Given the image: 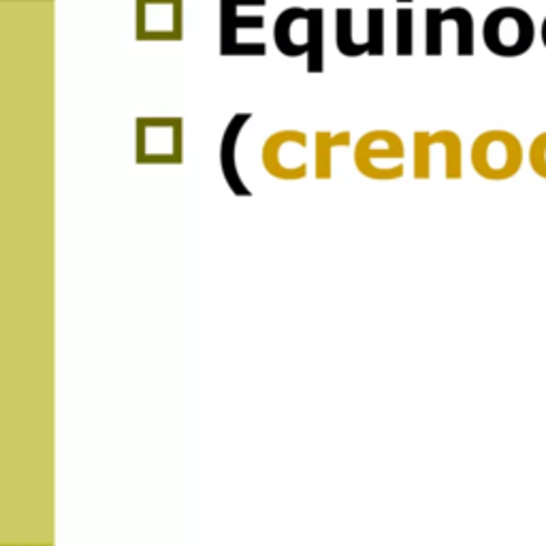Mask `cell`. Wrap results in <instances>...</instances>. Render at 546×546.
I'll use <instances>...</instances> for the list:
<instances>
[{"label": "cell", "instance_id": "1", "mask_svg": "<svg viewBox=\"0 0 546 546\" xmlns=\"http://www.w3.org/2000/svg\"><path fill=\"white\" fill-rule=\"evenodd\" d=\"M137 165H182L184 120L182 118H137L135 120Z\"/></svg>", "mask_w": 546, "mask_h": 546}, {"label": "cell", "instance_id": "2", "mask_svg": "<svg viewBox=\"0 0 546 546\" xmlns=\"http://www.w3.org/2000/svg\"><path fill=\"white\" fill-rule=\"evenodd\" d=\"M470 162L476 175L488 182L514 178L523 167V145L517 135L504 128L480 133L470 149Z\"/></svg>", "mask_w": 546, "mask_h": 546}, {"label": "cell", "instance_id": "3", "mask_svg": "<svg viewBox=\"0 0 546 546\" xmlns=\"http://www.w3.org/2000/svg\"><path fill=\"white\" fill-rule=\"evenodd\" d=\"M406 145L395 131L373 128L359 137L354 145V167L361 175L375 182H391L404 175Z\"/></svg>", "mask_w": 546, "mask_h": 546}, {"label": "cell", "instance_id": "4", "mask_svg": "<svg viewBox=\"0 0 546 546\" xmlns=\"http://www.w3.org/2000/svg\"><path fill=\"white\" fill-rule=\"evenodd\" d=\"M482 41L493 56L519 58L535 41V24L531 15L519 7H500L484 18Z\"/></svg>", "mask_w": 546, "mask_h": 546}, {"label": "cell", "instance_id": "5", "mask_svg": "<svg viewBox=\"0 0 546 546\" xmlns=\"http://www.w3.org/2000/svg\"><path fill=\"white\" fill-rule=\"evenodd\" d=\"M307 149V135L295 128H282L265 139L260 147L262 169L276 180L299 182L307 175V160L301 154Z\"/></svg>", "mask_w": 546, "mask_h": 546}, {"label": "cell", "instance_id": "6", "mask_svg": "<svg viewBox=\"0 0 546 546\" xmlns=\"http://www.w3.org/2000/svg\"><path fill=\"white\" fill-rule=\"evenodd\" d=\"M442 154L444 158V178L461 180L463 178V143L455 131L442 128L435 133L416 131L414 133V154H412V175L414 180L431 178L433 154Z\"/></svg>", "mask_w": 546, "mask_h": 546}, {"label": "cell", "instance_id": "7", "mask_svg": "<svg viewBox=\"0 0 546 546\" xmlns=\"http://www.w3.org/2000/svg\"><path fill=\"white\" fill-rule=\"evenodd\" d=\"M267 0H220V56H258L267 53L262 41H239V30H262V15H241V7H265Z\"/></svg>", "mask_w": 546, "mask_h": 546}, {"label": "cell", "instance_id": "8", "mask_svg": "<svg viewBox=\"0 0 546 546\" xmlns=\"http://www.w3.org/2000/svg\"><path fill=\"white\" fill-rule=\"evenodd\" d=\"M135 39L167 41L184 39V0H135Z\"/></svg>", "mask_w": 546, "mask_h": 546}, {"label": "cell", "instance_id": "9", "mask_svg": "<svg viewBox=\"0 0 546 546\" xmlns=\"http://www.w3.org/2000/svg\"><path fill=\"white\" fill-rule=\"evenodd\" d=\"M309 9L288 7L273 24V43L286 58H301L309 51Z\"/></svg>", "mask_w": 546, "mask_h": 546}, {"label": "cell", "instance_id": "10", "mask_svg": "<svg viewBox=\"0 0 546 546\" xmlns=\"http://www.w3.org/2000/svg\"><path fill=\"white\" fill-rule=\"evenodd\" d=\"M252 120V114H235L231 118V122L227 124L222 139H220V169H222V178L229 184L231 192L235 197H250L252 190L244 184L241 175H239V167H237V143H239V135L244 131V126Z\"/></svg>", "mask_w": 546, "mask_h": 546}, {"label": "cell", "instance_id": "11", "mask_svg": "<svg viewBox=\"0 0 546 546\" xmlns=\"http://www.w3.org/2000/svg\"><path fill=\"white\" fill-rule=\"evenodd\" d=\"M352 141L350 131L338 135L329 131H316L314 135V175L316 180H331L333 175V149L348 147Z\"/></svg>", "mask_w": 546, "mask_h": 546}, {"label": "cell", "instance_id": "12", "mask_svg": "<svg viewBox=\"0 0 546 546\" xmlns=\"http://www.w3.org/2000/svg\"><path fill=\"white\" fill-rule=\"evenodd\" d=\"M352 26H354V11L350 7L335 9V45L338 51L346 58H359L369 53L367 41H357Z\"/></svg>", "mask_w": 546, "mask_h": 546}, {"label": "cell", "instance_id": "13", "mask_svg": "<svg viewBox=\"0 0 546 546\" xmlns=\"http://www.w3.org/2000/svg\"><path fill=\"white\" fill-rule=\"evenodd\" d=\"M309 51L305 71L312 75H320L324 71V11L314 7L309 9Z\"/></svg>", "mask_w": 546, "mask_h": 546}, {"label": "cell", "instance_id": "14", "mask_svg": "<svg viewBox=\"0 0 546 546\" xmlns=\"http://www.w3.org/2000/svg\"><path fill=\"white\" fill-rule=\"evenodd\" d=\"M442 18L457 26V56H474V15L465 7H451L442 11Z\"/></svg>", "mask_w": 546, "mask_h": 546}, {"label": "cell", "instance_id": "15", "mask_svg": "<svg viewBox=\"0 0 546 546\" xmlns=\"http://www.w3.org/2000/svg\"><path fill=\"white\" fill-rule=\"evenodd\" d=\"M442 9L429 7L425 11V53L431 58L442 56L444 36H442Z\"/></svg>", "mask_w": 546, "mask_h": 546}, {"label": "cell", "instance_id": "16", "mask_svg": "<svg viewBox=\"0 0 546 546\" xmlns=\"http://www.w3.org/2000/svg\"><path fill=\"white\" fill-rule=\"evenodd\" d=\"M395 53L401 58L414 53V11L410 7L397 9V36H395Z\"/></svg>", "mask_w": 546, "mask_h": 546}, {"label": "cell", "instance_id": "17", "mask_svg": "<svg viewBox=\"0 0 546 546\" xmlns=\"http://www.w3.org/2000/svg\"><path fill=\"white\" fill-rule=\"evenodd\" d=\"M367 56L380 58L385 56V9L369 7L367 9Z\"/></svg>", "mask_w": 546, "mask_h": 546}, {"label": "cell", "instance_id": "18", "mask_svg": "<svg viewBox=\"0 0 546 546\" xmlns=\"http://www.w3.org/2000/svg\"><path fill=\"white\" fill-rule=\"evenodd\" d=\"M529 167L535 175L546 180V131L533 137L529 145Z\"/></svg>", "mask_w": 546, "mask_h": 546}, {"label": "cell", "instance_id": "19", "mask_svg": "<svg viewBox=\"0 0 546 546\" xmlns=\"http://www.w3.org/2000/svg\"><path fill=\"white\" fill-rule=\"evenodd\" d=\"M540 39H542V43H544V47H546V18H544V22H542V28H540Z\"/></svg>", "mask_w": 546, "mask_h": 546}, {"label": "cell", "instance_id": "20", "mask_svg": "<svg viewBox=\"0 0 546 546\" xmlns=\"http://www.w3.org/2000/svg\"><path fill=\"white\" fill-rule=\"evenodd\" d=\"M397 3H412V0H397Z\"/></svg>", "mask_w": 546, "mask_h": 546}]
</instances>
